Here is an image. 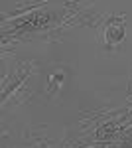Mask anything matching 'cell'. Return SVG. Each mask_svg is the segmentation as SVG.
<instances>
[{"instance_id": "cell-1", "label": "cell", "mask_w": 132, "mask_h": 148, "mask_svg": "<svg viewBox=\"0 0 132 148\" xmlns=\"http://www.w3.org/2000/svg\"><path fill=\"white\" fill-rule=\"evenodd\" d=\"M122 36H124L122 26L116 28V24H110L109 28H107V42H109V44H118L122 40Z\"/></svg>"}]
</instances>
